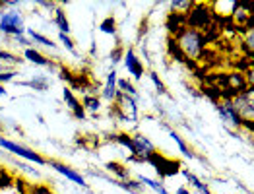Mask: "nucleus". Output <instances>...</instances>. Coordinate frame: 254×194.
Listing matches in <instances>:
<instances>
[{
  "mask_svg": "<svg viewBox=\"0 0 254 194\" xmlns=\"http://www.w3.org/2000/svg\"><path fill=\"white\" fill-rule=\"evenodd\" d=\"M173 47L181 53L183 61L189 59L192 63H198L204 59V53H206V47H208V37L204 31H198V29H192V27H183L179 29L173 39H171Z\"/></svg>",
  "mask_w": 254,
  "mask_h": 194,
  "instance_id": "obj_1",
  "label": "nucleus"
},
{
  "mask_svg": "<svg viewBox=\"0 0 254 194\" xmlns=\"http://www.w3.org/2000/svg\"><path fill=\"white\" fill-rule=\"evenodd\" d=\"M111 115L119 121V123H127V125H134L140 119V109H138V99L130 97L119 91L117 99L113 101V109Z\"/></svg>",
  "mask_w": 254,
  "mask_h": 194,
  "instance_id": "obj_2",
  "label": "nucleus"
},
{
  "mask_svg": "<svg viewBox=\"0 0 254 194\" xmlns=\"http://www.w3.org/2000/svg\"><path fill=\"white\" fill-rule=\"evenodd\" d=\"M0 150L14 153L16 157H20L21 161H25V163H33V165H41V167L49 165V159L43 157L39 151L31 150L29 146H23L16 140H10V138H6L2 134H0Z\"/></svg>",
  "mask_w": 254,
  "mask_h": 194,
  "instance_id": "obj_3",
  "label": "nucleus"
},
{
  "mask_svg": "<svg viewBox=\"0 0 254 194\" xmlns=\"http://www.w3.org/2000/svg\"><path fill=\"white\" fill-rule=\"evenodd\" d=\"M0 35L14 39L25 35V20L20 10H2L0 12Z\"/></svg>",
  "mask_w": 254,
  "mask_h": 194,
  "instance_id": "obj_4",
  "label": "nucleus"
},
{
  "mask_svg": "<svg viewBox=\"0 0 254 194\" xmlns=\"http://www.w3.org/2000/svg\"><path fill=\"white\" fill-rule=\"evenodd\" d=\"M213 20H215V14H213L212 6L194 2L189 14L185 16V25L192 27V29H198V31H206L213 23Z\"/></svg>",
  "mask_w": 254,
  "mask_h": 194,
  "instance_id": "obj_5",
  "label": "nucleus"
},
{
  "mask_svg": "<svg viewBox=\"0 0 254 194\" xmlns=\"http://www.w3.org/2000/svg\"><path fill=\"white\" fill-rule=\"evenodd\" d=\"M233 109L237 111L239 119L245 123V127L253 125V119H254V87L249 86L245 91L237 93L233 99H229Z\"/></svg>",
  "mask_w": 254,
  "mask_h": 194,
  "instance_id": "obj_6",
  "label": "nucleus"
},
{
  "mask_svg": "<svg viewBox=\"0 0 254 194\" xmlns=\"http://www.w3.org/2000/svg\"><path fill=\"white\" fill-rule=\"evenodd\" d=\"M213 105H215V111H217L221 123L225 125L227 130L237 132V130L245 129V123L239 119V115H237V111L233 109L229 99H217V101H213Z\"/></svg>",
  "mask_w": 254,
  "mask_h": 194,
  "instance_id": "obj_7",
  "label": "nucleus"
},
{
  "mask_svg": "<svg viewBox=\"0 0 254 194\" xmlns=\"http://www.w3.org/2000/svg\"><path fill=\"white\" fill-rule=\"evenodd\" d=\"M123 65L127 68V72L132 76V80L140 82L144 76H146V65L142 63L140 55L132 49V47H127L125 49V55H123Z\"/></svg>",
  "mask_w": 254,
  "mask_h": 194,
  "instance_id": "obj_8",
  "label": "nucleus"
},
{
  "mask_svg": "<svg viewBox=\"0 0 254 194\" xmlns=\"http://www.w3.org/2000/svg\"><path fill=\"white\" fill-rule=\"evenodd\" d=\"M155 151H157V148H155L153 140H149L146 134H142V132L132 134V155H136L138 159H142L146 163L149 155H153Z\"/></svg>",
  "mask_w": 254,
  "mask_h": 194,
  "instance_id": "obj_9",
  "label": "nucleus"
},
{
  "mask_svg": "<svg viewBox=\"0 0 254 194\" xmlns=\"http://www.w3.org/2000/svg\"><path fill=\"white\" fill-rule=\"evenodd\" d=\"M49 165L59 173V175H63L64 179H68L70 183L78 185L80 189H84V191L89 189V185H87V181H85L84 175H82L80 171H76V169H72L70 165H66V163H63V161H57V159H49Z\"/></svg>",
  "mask_w": 254,
  "mask_h": 194,
  "instance_id": "obj_10",
  "label": "nucleus"
},
{
  "mask_svg": "<svg viewBox=\"0 0 254 194\" xmlns=\"http://www.w3.org/2000/svg\"><path fill=\"white\" fill-rule=\"evenodd\" d=\"M146 163H149V165H153L155 167V171H157V175L161 177V179H167V177H175L177 173L181 171V167H179V163L177 165H173L171 167V161L165 157V155H161V153H153V155H149L148 161Z\"/></svg>",
  "mask_w": 254,
  "mask_h": 194,
  "instance_id": "obj_11",
  "label": "nucleus"
},
{
  "mask_svg": "<svg viewBox=\"0 0 254 194\" xmlns=\"http://www.w3.org/2000/svg\"><path fill=\"white\" fill-rule=\"evenodd\" d=\"M117 80H119V72L115 70V68H111L109 72H107L105 76V82H103V87H101V101H107V103H111L113 105V101L117 99V95H119V87H117Z\"/></svg>",
  "mask_w": 254,
  "mask_h": 194,
  "instance_id": "obj_12",
  "label": "nucleus"
},
{
  "mask_svg": "<svg viewBox=\"0 0 254 194\" xmlns=\"http://www.w3.org/2000/svg\"><path fill=\"white\" fill-rule=\"evenodd\" d=\"M63 101L78 121H85V119H87L84 107H82V103H80V97L76 95V91H72L68 86L63 87Z\"/></svg>",
  "mask_w": 254,
  "mask_h": 194,
  "instance_id": "obj_13",
  "label": "nucleus"
},
{
  "mask_svg": "<svg viewBox=\"0 0 254 194\" xmlns=\"http://www.w3.org/2000/svg\"><path fill=\"white\" fill-rule=\"evenodd\" d=\"M0 194H27V189L20 179H14V175L0 169Z\"/></svg>",
  "mask_w": 254,
  "mask_h": 194,
  "instance_id": "obj_14",
  "label": "nucleus"
},
{
  "mask_svg": "<svg viewBox=\"0 0 254 194\" xmlns=\"http://www.w3.org/2000/svg\"><path fill=\"white\" fill-rule=\"evenodd\" d=\"M21 59H23V61H27V63H31V65L41 66V68H57V66L51 63V59H49V57H45L41 51H39V49H35V47L23 49Z\"/></svg>",
  "mask_w": 254,
  "mask_h": 194,
  "instance_id": "obj_15",
  "label": "nucleus"
},
{
  "mask_svg": "<svg viewBox=\"0 0 254 194\" xmlns=\"http://www.w3.org/2000/svg\"><path fill=\"white\" fill-rule=\"evenodd\" d=\"M80 103H82V107H84L85 115H91V117L99 115L101 105H103V101H101V97H99L97 93H85V95H82Z\"/></svg>",
  "mask_w": 254,
  "mask_h": 194,
  "instance_id": "obj_16",
  "label": "nucleus"
},
{
  "mask_svg": "<svg viewBox=\"0 0 254 194\" xmlns=\"http://www.w3.org/2000/svg\"><path fill=\"white\" fill-rule=\"evenodd\" d=\"M179 173L185 177V181H187L190 187H194V191H196L198 194H213L212 189H210V187H208V185H206L202 179H198V177H196L192 171H189V169H181Z\"/></svg>",
  "mask_w": 254,
  "mask_h": 194,
  "instance_id": "obj_17",
  "label": "nucleus"
},
{
  "mask_svg": "<svg viewBox=\"0 0 254 194\" xmlns=\"http://www.w3.org/2000/svg\"><path fill=\"white\" fill-rule=\"evenodd\" d=\"M136 181H138L140 185H146L153 194H171L169 189H167V187L163 185V181H159V179H151V177H146V175H138Z\"/></svg>",
  "mask_w": 254,
  "mask_h": 194,
  "instance_id": "obj_18",
  "label": "nucleus"
},
{
  "mask_svg": "<svg viewBox=\"0 0 254 194\" xmlns=\"http://www.w3.org/2000/svg\"><path fill=\"white\" fill-rule=\"evenodd\" d=\"M20 86H25L29 89H35V91H47L51 87V78L47 74H37L33 76L31 80H25V82H18Z\"/></svg>",
  "mask_w": 254,
  "mask_h": 194,
  "instance_id": "obj_19",
  "label": "nucleus"
},
{
  "mask_svg": "<svg viewBox=\"0 0 254 194\" xmlns=\"http://www.w3.org/2000/svg\"><path fill=\"white\" fill-rule=\"evenodd\" d=\"M165 130H167V134H169L171 140L177 144L179 151H181V153H183L187 159H194V157H196V155H194V151L190 150V146H189V142H187V140H185V138H183L179 132H175L173 129H165Z\"/></svg>",
  "mask_w": 254,
  "mask_h": 194,
  "instance_id": "obj_20",
  "label": "nucleus"
},
{
  "mask_svg": "<svg viewBox=\"0 0 254 194\" xmlns=\"http://www.w3.org/2000/svg\"><path fill=\"white\" fill-rule=\"evenodd\" d=\"M25 35L29 37V41L33 43V47H35V45H41V47H45V49H57V43H55L53 39H49L47 35H43V33H39V31H35L33 27H25Z\"/></svg>",
  "mask_w": 254,
  "mask_h": 194,
  "instance_id": "obj_21",
  "label": "nucleus"
},
{
  "mask_svg": "<svg viewBox=\"0 0 254 194\" xmlns=\"http://www.w3.org/2000/svg\"><path fill=\"white\" fill-rule=\"evenodd\" d=\"M53 14H55V16H53V22H55V25H57L59 33L70 35V33H72V27H70V22H68V18H66V14H64L63 8H57Z\"/></svg>",
  "mask_w": 254,
  "mask_h": 194,
  "instance_id": "obj_22",
  "label": "nucleus"
},
{
  "mask_svg": "<svg viewBox=\"0 0 254 194\" xmlns=\"http://www.w3.org/2000/svg\"><path fill=\"white\" fill-rule=\"evenodd\" d=\"M107 169L113 173L115 177H119V181H130L132 179L130 171H128L123 163H119V161H109L107 163Z\"/></svg>",
  "mask_w": 254,
  "mask_h": 194,
  "instance_id": "obj_23",
  "label": "nucleus"
},
{
  "mask_svg": "<svg viewBox=\"0 0 254 194\" xmlns=\"http://www.w3.org/2000/svg\"><path fill=\"white\" fill-rule=\"evenodd\" d=\"M21 57H18V55H14L12 51H6L2 45H0V66H16L20 65Z\"/></svg>",
  "mask_w": 254,
  "mask_h": 194,
  "instance_id": "obj_24",
  "label": "nucleus"
},
{
  "mask_svg": "<svg viewBox=\"0 0 254 194\" xmlns=\"http://www.w3.org/2000/svg\"><path fill=\"white\" fill-rule=\"evenodd\" d=\"M190 0H175V2H171L169 4V14H179V16H187L189 14V10L192 8Z\"/></svg>",
  "mask_w": 254,
  "mask_h": 194,
  "instance_id": "obj_25",
  "label": "nucleus"
},
{
  "mask_svg": "<svg viewBox=\"0 0 254 194\" xmlns=\"http://www.w3.org/2000/svg\"><path fill=\"white\" fill-rule=\"evenodd\" d=\"M99 31L105 33V35L117 37V18H115V16H107L105 20H101V23H99Z\"/></svg>",
  "mask_w": 254,
  "mask_h": 194,
  "instance_id": "obj_26",
  "label": "nucleus"
},
{
  "mask_svg": "<svg viewBox=\"0 0 254 194\" xmlns=\"http://www.w3.org/2000/svg\"><path fill=\"white\" fill-rule=\"evenodd\" d=\"M117 87H119V91H121V93H125V95H130V97H136V99H138L136 86H134L128 78H119V80H117Z\"/></svg>",
  "mask_w": 254,
  "mask_h": 194,
  "instance_id": "obj_27",
  "label": "nucleus"
},
{
  "mask_svg": "<svg viewBox=\"0 0 254 194\" xmlns=\"http://www.w3.org/2000/svg\"><path fill=\"white\" fill-rule=\"evenodd\" d=\"M113 140H115L119 146H123V148L132 155V134H128V132L123 130V132H117V134L113 136Z\"/></svg>",
  "mask_w": 254,
  "mask_h": 194,
  "instance_id": "obj_28",
  "label": "nucleus"
},
{
  "mask_svg": "<svg viewBox=\"0 0 254 194\" xmlns=\"http://www.w3.org/2000/svg\"><path fill=\"white\" fill-rule=\"evenodd\" d=\"M167 27H169V31L175 35L179 29H183L185 27V16H179V14H169V18H167Z\"/></svg>",
  "mask_w": 254,
  "mask_h": 194,
  "instance_id": "obj_29",
  "label": "nucleus"
},
{
  "mask_svg": "<svg viewBox=\"0 0 254 194\" xmlns=\"http://www.w3.org/2000/svg\"><path fill=\"white\" fill-rule=\"evenodd\" d=\"M59 41L63 45L64 49L68 51V53H72L74 57H80V53H78V49H76V41L72 39V35H64V33H59Z\"/></svg>",
  "mask_w": 254,
  "mask_h": 194,
  "instance_id": "obj_30",
  "label": "nucleus"
},
{
  "mask_svg": "<svg viewBox=\"0 0 254 194\" xmlns=\"http://www.w3.org/2000/svg\"><path fill=\"white\" fill-rule=\"evenodd\" d=\"M149 80H151V84H153L155 91H157L159 95H165V93H167V86H165V82L159 78V74H157L155 70H151V72H149Z\"/></svg>",
  "mask_w": 254,
  "mask_h": 194,
  "instance_id": "obj_31",
  "label": "nucleus"
},
{
  "mask_svg": "<svg viewBox=\"0 0 254 194\" xmlns=\"http://www.w3.org/2000/svg\"><path fill=\"white\" fill-rule=\"evenodd\" d=\"M12 165H14V167H20L21 171H23V173H27L29 177H35V179H39V177H41V173L37 171V169H35L33 165H29V163H25V161H18V159H12Z\"/></svg>",
  "mask_w": 254,
  "mask_h": 194,
  "instance_id": "obj_32",
  "label": "nucleus"
},
{
  "mask_svg": "<svg viewBox=\"0 0 254 194\" xmlns=\"http://www.w3.org/2000/svg\"><path fill=\"white\" fill-rule=\"evenodd\" d=\"M123 55H125V53H123V47H121V45L111 51L109 59H111V66H113L115 70H117V65H119V63H123Z\"/></svg>",
  "mask_w": 254,
  "mask_h": 194,
  "instance_id": "obj_33",
  "label": "nucleus"
},
{
  "mask_svg": "<svg viewBox=\"0 0 254 194\" xmlns=\"http://www.w3.org/2000/svg\"><path fill=\"white\" fill-rule=\"evenodd\" d=\"M16 76H18V72H16V70H0V86L14 82V78H16Z\"/></svg>",
  "mask_w": 254,
  "mask_h": 194,
  "instance_id": "obj_34",
  "label": "nucleus"
},
{
  "mask_svg": "<svg viewBox=\"0 0 254 194\" xmlns=\"http://www.w3.org/2000/svg\"><path fill=\"white\" fill-rule=\"evenodd\" d=\"M12 43H14V45H20V47H23V49H29V47H33V43L29 41V37H27V35H20V37H14V39H12Z\"/></svg>",
  "mask_w": 254,
  "mask_h": 194,
  "instance_id": "obj_35",
  "label": "nucleus"
},
{
  "mask_svg": "<svg viewBox=\"0 0 254 194\" xmlns=\"http://www.w3.org/2000/svg\"><path fill=\"white\" fill-rule=\"evenodd\" d=\"M31 187V185H29ZM27 194H53L47 187H43V185H33L31 189H27Z\"/></svg>",
  "mask_w": 254,
  "mask_h": 194,
  "instance_id": "obj_36",
  "label": "nucleus"
},
{
  "mask_svg": "<svg viewBox=\"0 0 254 194\" xmlns=\"http://www.w3.org/2000/svg\"><path fill=\"white\" fill-rule=\"evenodd\" d=\"M35 4H37L39 8H43V10H49V12H55V10L59 8V6L55 4V2H43V0H37Z\"/></svg>",
  "mask_w": 254,
  "mask_h": 194,
  "instance_id": "obj_37",
  "label": "nucleus"
},
{
  "mask_svg": "<svg viewBox=\"0 0 254 194\" xmlns=\"http://www.w3.org/2000/svg\"><path fill=\"white\" fill-rule=\"evenodd\" d=\"M89 55L91 57H97V41L91 39V47H89Z\"/></svg>",
  "mask_w": 254,
  "mask_h": 194,
  "instance_id": "obj_38",
  "label": "nucleus"
},
{
  "mask_svg": "<svg viewBox=\"0 0 254 194\" xmlns=\"http://www.w3.org/2000/svg\"><path fill=\"white\" fill-rule=\"evenodd\" d=\"M175 194H192L190 191H189V189H187V187H179V189H177V193Z\"/></svg>",
  "mask_w": 254,
  "mask_h": 194,
  "instance_id": "obj_39",
  "label": "nucleus"
},
{
  "mask_svg": "<svg viewBox=\"0 0 254 194\" xmlns=\"http://www.w3.org/2000/svg\"><path fill=\"white\" fill-rule=\"evenodd\" d=\"M8 95V91H6V87L4 86H0V97H6Z\"/></svg>",
  "mask_w": 254,
  "mask_h": 194,
  "instance_id": "obj_40",
  "label": "nucleus"
},
{
  "mask_svg": "<svg viewBox=\"0 0 254 194\" xmlns=\"http://www.w3.org/2000/svg\"><path fill=\"white\" fill-rule=\"evenodd\" d=\"M2 109H4V107H0V113H2Z\"/></svg>",
  "mask_w": 254,
  "mask_h": 194,
  "instance_id": "obj_41",
  "label": "nucleus"
}]
</instances>
